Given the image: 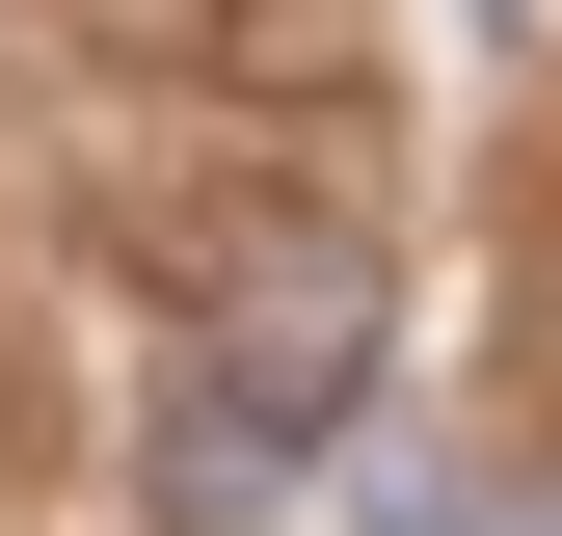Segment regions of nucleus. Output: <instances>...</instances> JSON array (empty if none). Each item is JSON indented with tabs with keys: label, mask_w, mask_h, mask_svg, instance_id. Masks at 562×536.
Instances as JSON below:
<instances>
[{
	"label": "nucleus",
	"mask_w": 562,
	"mask_h": 536,
	"mask_svg": "<svg viewBox=\"0 0 562 536\" xmlns=\"http://www.w3.org/2000/svg\"><path fill=\"white\" fill-rule=\"evenodd\" d=\"M375 349H402L375 242H268L241 295L188 322V376H161V536H268L348 429H375Z\"/></svg>",
	"instance_id": "obj_1"
},
{
	"label": "nucleus",
	"mask_w": 562,
	"mask_h": 536,
	"mask_svg": "<svg viewBox=\"0 0 562 536\" xmlns=\"http://www.w3.org/2000/svg\"><path fill=\"white\" fill-rule=\"evenodd\" d=\"M509 536H562V510H509Z\"/></svg>",
	"instance_id": "obj_3"
},
{
	"label": "nucleus",
	"mask_w": 562,
	"mask_h": 536,
	"mask_svg": "<svg viewBox=\"0 0 562 536\" xmlns=\"http://www.w3.org/2000/svg\"><path fill=\"white\" fill-rule=\"evenodd\" d=\"M348 510H375V536H509V510H482V483H456V456H402V429H375V456H348Z\"/></svg>",
	"instance_id": "obj_2"
}]
</instances>
